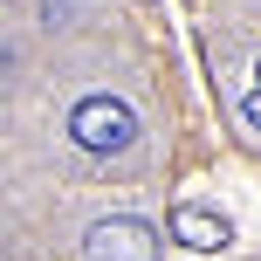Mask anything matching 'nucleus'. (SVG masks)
Wrapping results in <instances>:
<instances>
[{"mask_svg": "<svg viewBox=\"0 0 261 261\" xmlns=\"http://www.w3.org/2000/svg\"><path fill=\"white\" fill-rule=\"evenodd\" d=\"M172 241H186V248L213 254V248H227V241H234V234H227V220H220V213H213V206H193V199H186V206L172 213Z\"/></svg>", "mask_w": 261, "mask_h": 261, "instance_id": "obj_3", "label": "nucleus"}, {"mask_svg": "<svg viewBox=\"0 0 261 261\" xmlns=\"http://www.w3.org/2000/svg\"><path fill=\"white\" fill-rule=\"evenodd\" d=\"M90 261H158V234L130 213H110L90 227Z\"/></svg>", "mask_w": 261, "mask_h": 261, "instance_id": "obj_2", "label": "nucleus"}, {"mask_svg": "<svg viewBox=\"0 0 261 261\" xmlns=\"http://www.w3.org/2000/svg\"><path fill=\"white\" fill-rule=\"evenodd\" d=\"M254 76H261V69H254ZM248 117L261 124V83H254V96H248Z\"/></svg>", "mask_w": 261, "mask_h": 261, "instance_id": "obj_4", "label": "nucleus"}, {"mask_svg": "<svg viewBox=\"0 0 261 261\" xmlns=\"http://www.w3.org/2000/svg\"><path fill=\"white\" fill-rule=\"evenodd\" d=\"M69 138L83 144V151L110 158V151H130V138H138V117H130L124 96H83L76 110H69Z\"/></svg>", "mask_w": 261, "mask_h": 261, "instance_id": "obj_1", "label": "nucleus"}]
</instances>
